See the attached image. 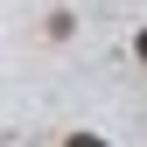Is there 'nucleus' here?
Segmentation results:
<instances>
[{
	"mask_svg": "<svg viewBox=\"0 0 147 147\" xmlns=\"http://www.w3.org/2000/svg\"><path fill=\"white\" fill-rule=\"evenodd\" d=\"M63 147H105V140L98 133H77V140H63Z\"/></svg>",
	"mask_w": 147,
	"mask_h": 147,
	"instance_id": "1",
	"label": "nucleus"
},
{
	"mask_svg": "<svg viewBox=\"0 0 147 147\" xmlns=\"http://www.w3.org/2000/svg\"><path fill=\"white\" fill-rule=\"evenodd\" d=\"M140 63H147V28H140Z\"/></svg>",
	"mask_w": 147,
	"mask_h": 147,
	"instance_id": "2",
	"label": "nucleus"
}]
</instances>
